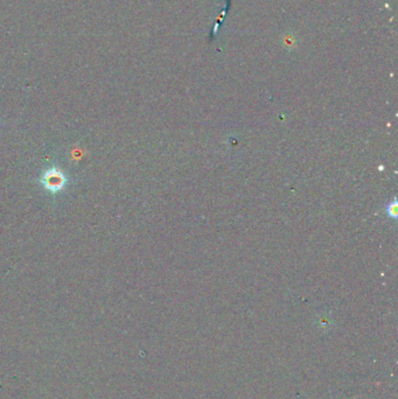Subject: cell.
<instances>
[{
  "mask_svg": "<svg viewBox=\"0 0 398 399\" xmlns=\"http://www.w3.org/2000/svg\"><path fill=\"white\" fill-rule=\"evenodd\" d=\"M284 40H285L284 45H285L286 47H294V42H293L294 38H293V36H291V38H290V36L287 35L286 38H284Z\"/></svg>",
  "mask_w": 398,
  "mask_h": 399,
  "instance_id": "7a4b0ae2",
  "label": "cell"
},
{
  "mask_svg": "<svg viewBox=\"0 0 398 399\" xmlns=\"http://www.w3.org/2000/svg\"><path fill=\"white\" fill-rule=\"evenodd\" d=\"M40 182L45 189L48 190L51 193H59L66 187L67 183V177L63 172H61V169L56 168V167H53V168L46 170L45 173L42 174L41 179H40Z\"/></svg>",
  "mask_w": 398,
  "mask_h": 399,
  "instance_id": "6da1fadb",
  "label": "cell"
}]
</instances>
